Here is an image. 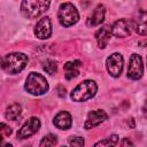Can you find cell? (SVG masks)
Listing matches in <instances>:
<instances>
[{"instance_id": "cell-25", "label": "cell", "mask_w": 147, "mask_h": 147, "mask_svg": "<svg viewBox=\"0 0 147 147\" xmlns=\"http://www.w3.org/2000/svg\"><path fill=\"white\" fill-rule=\"evenodd\" d=\"M142 111H144V115L147 117V100H146V102H145V105L142 107Z\"/></svg>"}, {"instance_id": "cell-12", "label": "cell", "mask_w": 147, "mask_h": 147, "mask_svg": "<svg viewBox=\"0 0 147 147\" xmlns=\"http://www.w3.org/2000/svg\"><path fill=\"white\" fill-rule=\"evenodd\" d=\"M105 15H106V7L102 3H99L94 8V10L92 11V14L88 16L87 22H86L87 26L93 28V26L100 25L105 21Z\"/></svg>"}, {"instance_id": "cell-21", "label": "cell", "mask_w": 147, "mask_h": 147, "mask_svg": "<svg viewBox=\"0 0 147 147\" xmlns=\"http://www.w3.org/2000/svg\"><path fill=\"white\" fill-rule=\"evenodd\" d=\"M115 144L110 140V139H105V140H101V141H98L94 144V146H114Z\"/></svg>"}, {"instance_id": "cell-3", "label": "cell", "mask_w": 147, "mask_h": 147, "mask_svg": "<svg viewBox=\"0 0 147 147\" xmlns=\"http://www.w3.org/2000/svg\"><path fill=\"white\" fill-rule=\"evenodd\" d=\"M98 91V85L92 79H86L78 84L70 93V98L75 102H84L92 99Z\"/></svg>"}, {"instance_id": "cell-4", "label": "cell", "mask_w": 147, "mask_h": 147, "mask_svg": "<svg viewBox=\"0 0 147 147\" xmlns=\"http://www.w3.org/2000/svg\"><path fill=\"white\" fill-rule=\"evenodd\" d=\"M51 5V0H22L21 13L25 18L32 20L44 14Z\"/></svg>"}, {"instance_id": "cell-1", "label": "cell", "mask_w": 147, "mask_h": 147, "mask_svg": "<svg viewBox=\"0 0 147 147\" xmlns=\"http://www.w3.org/2000/svg\"><path fill=\"white\" fill-rule=\"evenodd\" d=\"M29 62V57L21 52H14V53H9L7 55H5V57L2 59V69L10 75H16L20 74L28 64Z\"/></svg>"}, {"instance_id": "cell-5", "label": "cell", "mask_w": 147, "mask_h": 147, "mask_svg": "<svg viewBox=\"0 0 147 147\" xmlns=\"http://www.w3.org/2000/svg\"><path fill=\"white\" fill-rule=\"evenodd\" d=\"M57 18L62 26L69 28L78 22L79 14H78L77 8L71 2H64L59 7Z\"/></svg>"}, {"instance_id": "cell-14", "label": "cell", "mask_w": 147, "mask_h": 147, "mask_svg": "<svg viewBox=\"0 0 147 147\" xmlns=\"http://www.w3.org/2000/svg\"><path fill=\"white\" fill-rule=\"evenodd\" d=\"M133 28L138 34L147 36V11L141 10L137 15L133 22Z\"/></svg>"}, {"instance_id": "cell-13", "label": "cell", "mask_w": 147, "mask_h": 147, "mask_svg": "<svg viewBox=\"0 0 147 147\" xmlns=\"http://www.w3.org/2000/svg\"><path fill=\"white\" fill-rule=\"evenodd\" d=\"M53 124L60 130H69L72 125V117L68 111H60L55 115Z\"/></svg>"}, {"instance_id": "cell-7", "label": "cell", "mask_w": 147, "mask_h": 147, "mask_svg": "<svg viewBox=\"0 0 147 147\" xmlns=\"http://www.w3.org/2000/svg\"><path fill=\"white\" fill-rule=\"evenodd\" d=\"M144 74V64H142V59L139 54L133 53L130 57L129 61V67H127V77L133 80H138L142 77Z\"/></svg>"}, {"instance_id": "cell-10", "label": "cell", "mask_w": 147, "mask_h": 147, "mask_svg": "<svg viewBox=\"0 0 147 147\" xmlns=\"http://www.w3.org/2000/svg\"><path fill=\"white\" fill-rule=\"evenodd\" d=\"M108 119V115L106 114L105 110L102 109H95V110H92L87 114V118L85 121V124H84V127L86 130H90V129H93L98 125H100L101 123H103L105 121Z\"/></svg>"}, {"instance_id": "cell-18", "label": "cell", "mask_w": 147, "mask_h": 147, "mask_svg": "<svg viewBox=\"0 0 147 147\" xmlns=\"http://www.w3.org/2000/svg\"><path fill=\"white\" fill-rule=\"evenodd\" d=\"M57 144V138H56V136L55 134H53V133H48V134H46L44 138H42V140L40 141V147H49V146H55Z\"/></svg>"}, {"instance_id": "cell-15", "label": "cell", "mask_w": 147, "mask_h": 147, "mask_svg": "<svg viewBox=\"0 0 147 147\" xmlns=\"http://www.w3.org/2000/svg\"><path fill=\"white\" fill-rule=\"evenodd\" d=\"M110 36H113L111 34V31H110V28L108 25L101 26L95 32V39L98 41V47L101 48V49L106 48V46L108 45V42L110 40Z\"/></svg>"}, {"instance_id": "cell-6", "label": "cell", "mask_w": 147, "mask_h": 147, "mask_svg": "<svg viewBox=\"0 0 147 147\" xmlns=\"http://www.w3.org/2000/svg\"><path fill=\"white\" fill-rule=\"evenodd\" d=\"M124 67V59L121 53H113L110 54L106 60V68L110 76L117 78L121 76Z\"/></svg>"}, {"instance_id": "cell-22", "label": "cell", "mask_w": 147, "mask_h": 147, "mask_svg": "<svg viewBox=\"0 0 147 147\" xmlns=\"http://www.w3.org/2000/svg\"><path fill=\"white\" fill-rule=\"evenodd\" d=\"M1 133L5 134V136H10L11 129H10L8 125H6L5 123H1Z\"/></svg>"}, {"instance_id": "cell-23", "label": "cell", "mask_w": 147, "mask_h": 147, "mask_svg": "<svg viewBox=\"0 0 147 147\" xmlns=\"http://www.w3.org/2000/svg\"><path fill=\"white\" fill-rule=\"evenodd\" d=\"M121 145H122V146H125V145H131V146H133V142H131L130 140H127V139L125 138V139H123V141L121 142Z\"/></svg>"}, {"instance_id": "cell-19", "label": "cell", "mask_w": 147, "mask_h": 147, "mask_svg": "<svg viewBox=\"0 0 147 147\" xmlns=\"http://www.w3.org/2000/svg\"><path fill=\"white\" fill-rule=\"evenodd\" d=\"M42 69L46 74L48 75H54L57 70V64L54 60H47L44 62V65H42Z\"/></svg>"}, {"instance_id": "cell-20", "label": "cell", "mask_w": 147, "mask_h": 147, "mask_svg": "<svg viewBox=\"0 0 147 147\" xmlns=\"http://www.w3.org/2000/svg\"><path fill=\"white\" fill-rule=\"evenodd\" d=\"M68 144H69L70 146L80 147V146H84L85 141H84V139H83L82 137H74V136H71V137H69V139H68Z\"/></svg>"}, {"instance_id": "cell-11", "label": "cell", "mask_w": 147, "mask_h": 147, "mask_svg": "<svg viewBox=\"0 0 147 147\" xmlns=\"http://www.w3.org/2000/svg\"><path fill=\"white\" fill-rule=\"evenodd\" d=\"M110 31H111V34L116 38H125L130 36V32H131L130 24L125 18H119L115 21L110 26Z\"/></svg>"}, {"instance_id": "cell-24", "label": "cell", "mask_w": 147, "mask_h": 147, "mask_svg": "<svg viewBox=\"0 0 147 147\" xmlns=\"http://www.w3.org/2000/svg\"><path fill=\"white\" fill-rule=\"evenodd\" d=\"M109 139H110V140H111L114 144H116V142L118 141V137H117L116 134H111V136L109 137Z\"/></svg>"}, {"instance_id": "cell-26", "label": "cell", "mask_w": 147, "mask_h": 147, "mask_svg": "<svg viewBox=\"0 0 147 147\" xmlns=\"http://www.w3.org/2000/svg\"><path fill=\"white\" fill-rule=\"evenodd\" d=\"M146 61H147V57H146Z\"/></svg>"}, {"instance_id": "cell-9", "label": "cell", "mask_w": 147, "mask_h": 147, "mask_svg": "<svg viewBox=\"0 0 147 147\" xmlns=\"http://www.w3.org/2000/svg\"><path fill=\"white\" fill-rule=\"evenodd\" d=\"M34 36L39 39H47L52 34V21L48 16L41 17L34 26Z\"/></svg>"}, {"instance_id": "cell-17", "label": "cell", "mask_w": 147, "mask_h": 147, "mask_svg": "<svg viewBox=\"0 0 147 147\" xmlns=\"http://www.w3.org/2000/svg\"><path fill=\"white\" fill-rule=\"evenodd\" d=\"M22 114V107L20 103H13L6 109V118L10 121L17 119Z\"/></svg>"}, {"instance_id": "cell-16", "label": "cell", "mask_w": 147, "mask_h": 147, "mask_svg": "<svg viewBox=\"0 0 147 147\" xmlns=\"http://www.w3.org/2000/svg\"><path fill=\"white\" fill-rule=\"evenodd\" d=\"M82 64V62L79 60H75V61H69L63 65V69L65 71V79L70 80L76 78L79 75V65Z\"/></svg>"}, {"instance_id": "cell-2", "label": "cell", "mask_w": 147, "mask_h": 147, "mask_svg": "<svg viewBox=\"0 0 147 147\" xmlns=\"http://www.w3.org/2000/svg\"><path fill=\"white\" fill-rule=\"evenodd\" d=\"M24 88L31 95L39 96V95L45 94L48 91L49 85H48V82L46 80V78L41 74L30 72L26 77Z\"/></svg>"}, {"instance_id": "cell-8", "label": "cell", "mask_w": 147, "mask_h": 147, "mask_svg": "<svg viewBox=\"0 0 147 147\" xmlns=\"http://www.w3.org/2000/svg\"><path fill=\"white\" fill-rule=\"evenodd\" d=\"M40 126H41L40 119L38 117L32 116L21 126V129L17 131L16 137H17V139H26V138L33 136L34 133H37L39 131Z\"/></svg>"}]
</instances>
